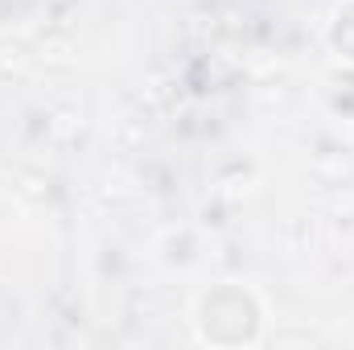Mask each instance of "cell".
Returning a JSON list of instances; mask_svg holds the SVG:
<instances>
[{
    "instance_id": "cell-1",
    "label": "cell",
    "mask_w": 354,
    "mask_h": 350,
    "mask_svg": "<svg viewBox=\"0 0 354 350\" xmlns=\"http://www.w3.org/2000/svg\"><path fill=\"white\" fill-rule=\"evenodd\" d=\"M260 326H264V305L252 288L235 284V280H223L214 288H206L198 301H194V330L202 342H214V347H248L260 338Z\"/></svg>"
},
{
    "instance_id": "cell-2",
    "label": "cell",
    "mask_w": 354,
    "mask_h": 350,
    "mask_svg": "<svg viewBox=\"0 0 354 350\" xmlns=\"http://www.w3.org/2000/svg\"><path fill=\"white\" fill-rule=\"evenodd\" d=\"M330 50L342 58V62H351L354 66V0L346 4H338V12H334V21H330Z\"/></svg>"
}]
</instances>
